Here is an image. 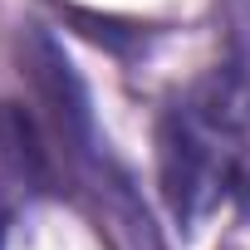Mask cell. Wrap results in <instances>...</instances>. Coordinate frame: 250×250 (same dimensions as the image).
<instances>
[{"label": "cell", "instance_id": "6da1fadb", "mask_svg": "<svg viewBox=\"0 0 250 250\" xmlns=\"http://www.w3.org/2000/svg\"><path fill=\"white\" fill-rule=\"evenodd\" d=\"M157 177L167 211L191 226L226 196L250 206V79L211 69L182 88L157 128Z\"/></svg>", "mask_w": 250, "mask_h": 250}, {"label": "cell", "instance_id": "7a4b0ae2", "mask_svg": "<svg viewBox=\"0 0 250 250\" xmlns=\"http://www.w3.org/2000/svg\"><path fill=\"white\" fill-rule=\"evenodd\" d=\"M20 59H25V74H30V83H35V98L44 103L49 128H54V138L64 143L69 162L83 167V172H93V177H103V187H108V152L98 147L88 88H83V79L74 74L69 54L54 44V35L30 30L25 44H20Z\"/></svg>", "mask_w": 250, "mask_h": 250}]
</instances>
